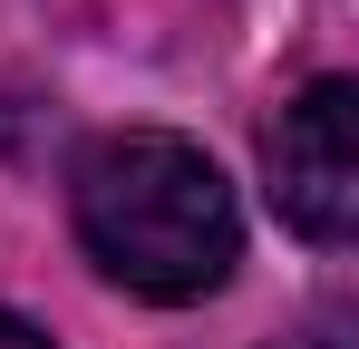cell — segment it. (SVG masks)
<instances>
[{
	"label": "cell",
	"mask_w": 359,
	"mask_h": 349,
	"mask_svg": "<svg viewBox=\"0 0 359 349\" xmlns=\"http://www.w3.org/2000/svg\"><path fill=\"white\" fill-rule=\"evenodd\" d=\"M262 165H272V204H282L292 233L350 242V224H359V88L350 78L301 88L272 126V146H262Z\"/></svg>",
	"instance_id": "cell-2"
},
{
	"label": "cell",
	"mask_w": 359,
	"mask_h": 349,
	"mask_svg": "<svg viewBox=\"0 0 359 349\" xmlns=\"http://www.w3.org/2000/svg\"><path fill=\"white\" fill-rule=\"evenodd\" d=\"M78 242L136 301H204L243 252V214L194 136L126 126L78 156Z\"/></svg>",
	"instance_id": "cell-1"
},
{
	"label": "cell",
	"mask_w": 359,
	"mask_h": 349,
	"mask_svg": "<svg viewBox=\"0 0 359 349\" xmlns=\"http://www.w3.org/2000/svg\"><path fill=\"white\" fill-rule=\"evenodd\" d=\"M0 349H49V340H39V330H29L20 310H0Z\"/></svg>",
	"instance_id": "cell-3"
}]
</instances>
